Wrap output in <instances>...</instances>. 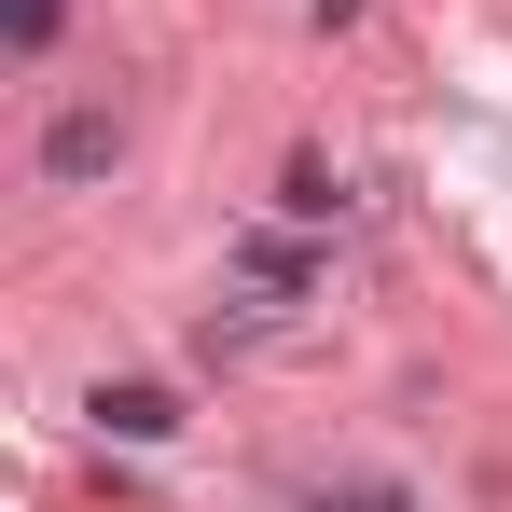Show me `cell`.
<instances>
[{
    "label": "cell",
    "instance_id": "cell-3",
    "mask_svg": "<svg viewBox=\"0 0 512 512\" xmlns=\"http://www.w3.org/2000/svg\"><path fill=\"white\" fill-rule=\"evenodd\" d=\"M319 512H402V485H346V499H319Z\"/></svg>",
    "mask_w": 512,
    "mask_h": 512
},
{
    "label": "cell",
    "instance_id": "cell-1",
    "mask_svg": "<svg viewBox=\"0 0 512 512\" xmlns=\"http://www.w3.org/2000/svg\"><path fill=\"white\" fill-rule=\"evenodd\" d=\"M97 416L125 429V443H167V429H180V402H167V388H111V402H97Z\"/></svg>",
    "mask_w": 512,
    "mask_h": 512
},
{
    "label": "cell",
    "instance_id": "cell-2",
    "mask_svg": "<svg viewBox=\"0 0 512 512\" xmlns=\"http://www.w3.org/2000/svg\"><path fill=\"white\" fill-rule=\"evenodd\" d=\"M111 167V111H70V125H56V180H97Z\"/></svg>",
    "mask_w": 512,
    "mask_h": 512
}]
</instances>
